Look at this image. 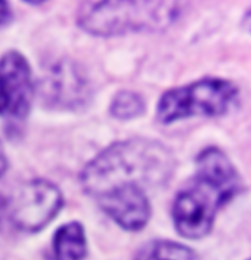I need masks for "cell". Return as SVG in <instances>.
<instances>
[{
    "instance_id": "ba28073f",
    "label": "cell",
    "mask_w": 251,
    "mask_h": 260,
    "mask_svg": "<svg viewBox=\"0 0 251 260\" xmlns=\"http://www.w3.org/2000/svg\"><path fill=\"white\" fill-rule=\"evenodd\" d=\"M97 203L118 225L129 231H137L146 226L150 219V202L144 188L124 186L98 196Z\"/></svg>"
},
{
    "instance_id": "6da1fadb",
    "label": "cell",
    "mask_w": 251,
    "mask_h": 260,
    "mask_svg": "<svg viewBox=\"0 0 251 260\" xmlns=\"http://www.w3.org/2000/svg\"><path fill=\"white\" fill-rule=\"evenodd\" d=\"M241 181L222 150L206 148L196 160V174L178 193L173 205L177 231L186 238H201L211 231L222 207L237 196Z\"/></svg>"
},
{
    "instance_id": "277c9868",
    "label": "cell",
    "mask_w": 251,
    "mask_h": 260,
    "mask_svg": "<svg viewBox=\"0 0 251 260\" xmlns=\"http://www.w3.org/2000/svg\"><path fill=\"white\" fill-rule=\"evenodd\" d=\"M237 98L238 88L231 81L217 77L202 78L165 92L159 99L157 117L167 125L193 116H222Z\"/></svg>"
},
{
    "instance_id": "8992f818",
    "label": "cell",
    "mask_w": 251,
    "mask_h": 260,
    "mask_svg": "<svg viewBox=\"0 0 251 260\" xmlns=\"http://www.w3.org/2000/svg\"><path fill=\"white\" fill-rule=\"evenodd\" d=\"M32 72L25 56L9 51L0 59V117L21 121L33 101Z\"/></svg>"
},
{
    "instance_id": "9a60e30c",
    "label": "cell",
    "mask_w": 251,
    "mask_h": 260,
    "mask_svg": "<svg viewBox=\"0 0 251 260\" xmlns=\"http://www.w3.org/2000/svg\"><path fill=\"white\" fill-rule=\"evenodd\" d=\"M244 26H245V28L250 29L251 31V10L246 14V17L244 19Z\"/></svg>"
},
{
    "instance_id": "30bf717a",
    "label": "cell",
    "mask_w": 251,
    "mask_h": 260,
    "mask_svg": "<svg viewBox=\"0 0 251 260\" xmlns=\"http://www.w3.org/2000/svg\"><path fill=\"white\" fill-rule=\"evenodd\" d=\"M135 260H198V256L189 247L180 243L156 241L142 248Z\"/></svg>"
},
{
    "instance_id": "5bb4252c",
    "label": "cell",
    "mask_w": 251,
    "mask_h": 260,
    "mask_svg": "<svg viewBox=\"0 0 251 260\" xmlns=\"http://www.w3.org/2000/svg\"><path fill=\"white\" fill-rule=\"evenodd\" d=\"M7 210H8V202L5 201L2 194H0V220L3 219V216H4L5 211Z\"/></svg>"
},
{
    "instance_id": "3957f363",
    "label": "cell",
    "mask_w": 251,
    "mask_h": 260,
    "mask_svg": "<svg viewBox=\"0 0 251 260\" xmlns=\"http://www.w3.org/2000/svg\"><path fill=\"white\" fill-rule=\"evenodd\" d=\"M179 13L177 2H93L81 5L77 22L91 35L113 37L162 31L177 20Z\"/></svg>"
},
{
    "instance_id": "5b68a950",
    "label": "cell",
    "mask_w": 251,
    "mask_h": 260,
    "mask_svg": "<svg viewBox=\"0 0 251 260\" xmlns=\"http://www.w3.org/2000/svg\"><path fill=\"white\" fill-rule=\"evenodd\" d=\"M62 205V193L57 186L44 180H35L22 186L8 208L10 207L11 219L17 228L36 232L58 215Z\"/></svg>"
},
{
    "instance_id": "8fae6325",
    "label": "cell",
    "mask_w": 251,
    "mask_h": 260,
    "mask_svg": "<svg viewBox=\"0 0 251 260\" xmlns=\"http://www.w3.org/2000/svg\"><path fill=\"white\" fill-rule=\"evenodd\" d=\"M145 111V102L140 95L129 90H123L114 96L110 105V114L120 120H130L140 116Z\"/></svg>"
},
{
    "instance_id": "52a82bcc",
    "label": "cell",
    "mask_w": 251,
    "mask_h": 260,
    "mask_svg": "<svg viewBox=\"0 0 251 260\" xmlns=\"http://www.w3.org/2000/svg\"><path fill=\"white\" fill-rule=\"evenodd\" d=\"M45 104L59 109L82 107L91 96L89 81L75 63L60 60L44 69L39 82Z\"/></svg>"
},
{
    "instance_id": "4fadbf2b",
    "label": "cell",
    "mask_w": 251,
    "mask_h": 260,
    "mask_svg": "<svg viewBox=\"0 0 251 260\" xmlns=\"http://www.w3.org/2000/svg\"><path fill=\"white\" fill-rule=\"evenodd\" d=\"M8 168V160H7V155H5L4 148H3L2 142H0V176L4 174L5 170Z\"/></svg>"
},
{
    "instance_id": "7a4b0ae2",
    "label": "cell",
    "mask_w": 251,
    "mask_h": 260,
    "mask_svg": "<svg viewBox=\"0 0 251 260\" xmlns=\"http://www.w3.org/2000/svg\"><path fill=\"white\" fill-rule=\"evenodd\" d=\"M173 169L172 152L158 142L134 138L105 148L86 165L81 175L85 190L97 198L124 186L161 182Z\"/></svg>"
},
{
    "instance_id": "7c38bea8",
    "label": "cell",
    "mask_w": 251,
    "mask_h": 260,
    "mask_svg": "<svg viewBox=\"0 0 251 260\" xmlns=\"http://www.w3.org/2000/svg\"><path fill=\"white\" fill-rule=\"evenodd\" d=\"M11 19V10L8 3L0 2V26L5 25Z\"/></svg>"
},
{
    "instance_id": "9c48e42d",
    "label": "cell",
    "mask_w": 251,
    "mask_h": 260,
    "mask_svg": "<svg viewBox=\"0 0 251 260\" xmlns=\"http://www.w3.org/2000/svg\"><path fill=\"white\" fill-rule=\"evenodd\" d=\"M53 248L57 260H82L86 256V236L78 222L63 225L54 235Z\"/></svg>"
},
{
    "instance_id": "2e32d148",
    "label": "cell",
    "mask_w": 251,
    "mask_h": 260,
    "mask_svg": "<svg viewBox=\"0 0 251 260\" xmlns=\"http://www.w3.org/2000/svg\"><path fill=\"white\" fill-rule=\"evenodd\" d=\"M247 260H251V258H250V259H247Z\"/></svg>"
}]
</instances>
